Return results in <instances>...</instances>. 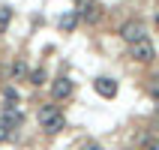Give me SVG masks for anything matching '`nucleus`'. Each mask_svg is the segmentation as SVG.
Wrapping results in <instances>:
<instances>
[{"instance_id": "f257e3e1", "label": "nucleus", "mask_w": 159, "mask_h": 150, "mask_svg": "<svg viewBox=\"0 0 159 150\" xmlns=\"http://www.w3.org/2000/svg\"><path fill=\"white\" fill-rule=\"evenodd\" d=\"M39 123H42L45 132H60L63 126H66V117H63V111L51 102V105H42V108H39Z\"/></svg>"}, {"instance_id": "f03ea898", "label": "nucleus", "mask_w": 159, "mask_h": 150, "mask_svg": "<svg viewBox=\"0 0 159 150\" xmlns=\"http://www.w3.org/2000/svg\"><path fill=\"white\" fill-rule=\"evenodd\" d=\"M129 57L138 60V63H150L153 57H156V51H153V45L147 42V39H138V42L129 45Z\"/></svg>"}, {"instance_id": "7ed1b4c3", "label": "nucleus", "mask_w": 159, "mask_h": 150, "mask_svg": "<svg viewBox=\"0 0 159 150\" xmlns=\"http://www.w3.org/2000/svg\"><path fill=\"white\" fill-rule=\"evenodd\" d=\"M72 12L78 15V21H81V18H84V21H96V18H99V6H96V0H78Z\"/></svg>"}, {"instance_id": "20e7f679", "label": "nucleus", "mask_w": 159, "mask_h": 150, "mask_svg": "<svg viewBox=\"0 0 159 150\" xmlns=\"http://www.w3.org/2000/svg\"><path fill=\"white\" fill-rule=\"evenodd\" d=\"M93 87H96V93H99L102 99H114V96H117V81H114V78H105V75H102V78L93 81Z\"/></svg>"}, {"instance_id": "39448f33", "label": "nucleus", "mask_w": 159, "mask_h": 150, "mask_svg": "<svg viewBox=\"0 0 159 150\" xmlns=\"http://www.w3.org/2000/svg\"><path fill=\"white\" fill-rule=\"evenodd\" d=\"M51 96L54 99H69L72 96V81L66 78V75H60V78L51 81Z\"/></svg>"}, {"instance_id": "423d86ee", "label": "nucleus", "mask_w": 159, "mask_h": 150, "mask_svg": "<svg viewBox=\"0 0 159 150\" xmlns=\"http://www.w3.org/2000/svg\"><path fill=\"white\" fill-rule=\"evenodd\" d=\"M120 36L132 45V42H138V39H144V27L138 24V21H126V24L120 27Z\"/></svg>"}, {"instance_id": "0eeeda50", "label": "nucleus", "mask_w": 159, "mask_h": 150, "mask_svg": "<svg viewBox=\"0 0 159 150\" xmlns=\"http://www.w3.org/2000/svg\"><path fill=\"white\" fill-rule=\"evenodd\" d=\"M57 27H60L63 33H72V30L78 27V15H75V12H66V15H60V21H57Z\"/></svg>"}, {"instance_id": "6e6552de", "label": "nucleus", "mask_w": 159, "mask_h": 150, "mask_svg": "<svg viewBox=\"0 0 159 150\" xmlns=\"http://www.w3.org/2000/svg\"><path fill=\"white\" fill-rule=\"evenodd\" d=\"M18 123H21V111H18V108H3V126L12 129V126H18Z\"/></svg>"}, {"instance_id": "1a4fd4ad", "label": "nucleus", "mask_w": 159, "mask_h": 150, "mask_svg": "<svg viewBox=\"0 0 159 150\" xmlns=\"http://www.w3.org/2000/svg\"><path fill=\"white\" fill-rule=\"evenodd\" d=\"M27 78H30V84H36V87H39V84H45V78H48V75H45V69L39 66V69L27 72Z\"/></svg>"}, {"instance_id": "9d476101", "label": "nucleus", "mask_w": 159, "mask_h": 150, "mask_svg": "<svg viewBox=\"0 0 159 150\" xmlns=\"http://www.w3.org/2000/svg\"><path fill=\"white\" fill-rule=\"evenodd\" d=\"M27 75V63L24 60H15L12 63V78H24Z\"/></svg>"}, {"instance_id": "9b49d317", "label": "nucleus", "mask_w": 159, "mask_h": 150, "mask_svg": "<svg viewBox=\"0 0 159 150\" xmlns=\"http://www.w3.org/2000/svg\"><path fill=\"white\" fill-rule=\"evenodd\" d=\"M3 99H6V102H9L6 108H15V102H18V93H15V90H12V87H6V90H3Z\"/></svg>"}, {"instance_id": "f8f14e48", "label": "nucleus", "mask_w": 159, "mask_h": 150, "mask_svg": "<svg viewBox=\"0 0 159 150\" xmlns=\"http://www.w3.org/2000/svg\"><path fill=\"white\" fill-rule=\"evenodd\" d=\"M9 18H12V9H9V6H0V30L9 24Z\"/></svg>"}, {"instance_id": "ddd939ff", "label": "nucleus", "mask_w": 159, "mask_h": 150, "mask_svg": "<svg viewBox=\"0 0 159 150\" xmlns=\"http://www.w3.org/2000/svg\"><path fill=\"white\" fill-rule=\"evenodd\" d=\"M150 93H153V99L159 102V75H156V78L150 81Z\"/></svg>"}, {"instance_id": "4468645a", "label": "nucleus", "mask_w": 159, "mask_h": 150, "mask_svg": "<svg viewBox=\"0 0 159 150\" xmlns=\"http://www.w3.org/2000/svg\"><path fill=\"white\" fill-rule=\"evenodd\" d=\"M3 141H9V126L0 123V144H3Z\"/></svg>"}, {"instance_id": "2eb2a0df", "label": "nucleus", "mask_w": 159, "mask_h": 150, "mask_svg": "<svg viewBox=\"0 0 159 150\" xmlns=\"http://www.w3.org/2000/svg\"><path fill=\"white\" fill-rule=\"evenodd\" d=\"M81 150H102L96 141H87V144H81Z\"/></svg>"}, {"instance_id": "dca6fc26", "label": "nucleus", "mask_w": 159, "mask_h": 150, "mask_svg": "<svg viewBox=\"0 0 159 150\" xmlns=\"http://www.w3.org/2000/svg\"><path fill=\"white\" fill-rule=\"evenodd\" d=\"M144 150H159V141H147V144H144Z\"/></svg>"}, {"instance_id": "f3484780", "label": "nucleus", "mask_w": 159, "mask_h": 150, "mask_svg": "<svg viewBox=\"0 0 159 150\" xmlns=\"http://www.w3.org/2000/svg\"><path fill=\"white\" fill-rule=\"evenodd\" d=\"M156 21H159V15H156Z\"/></svg>"}]
</instances>
